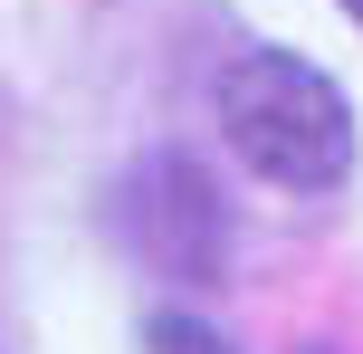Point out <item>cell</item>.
<instances>
[{
  "label": "cell",
  "instance_id": "6da1fadb",
  "mask_svg": "<svg viewBox=\"0 0 363 354\" xmlns=\"http://www.w3.org/2000/svg\"><path fill=\"white\" fill-rule=\"evenodd\" d=\"M230 153L277 192H345L354 172V96L296 48H239L211 87Z\"/></svg>",
  "mask_w": 363,
  "mask_h": 354
},
{
  "label": "cell",
  "instance_id": "7a4b0ae2",
  "mask_svg": "<svg viewBox=\"0 0 363 354\" xmlns=\"http://www.w3.org/2000/svg\"><path fill=\"white\" fill-rule=\"evenodd\" d=\"M144 354H230V345H220L201 316H153L144 326Z\"/></svg>",
  "mask_w": 363,
  "mask_h": 354
},
{
  "label": "cell",
  "instance_id": "3957f363",
  "mask_svg": "<svg viewBox=\"0 0 363 354\" xmlns=\"http://www.w3.org/2000/svg\"><path fill=\"white\" fill-rule=\"evenodd\" d=\"M335 10H345V19H354V29H363V0H335Z\"/></svg>",
  "mask_w": 363,
  "mask_h": 354
}]
</instances>
